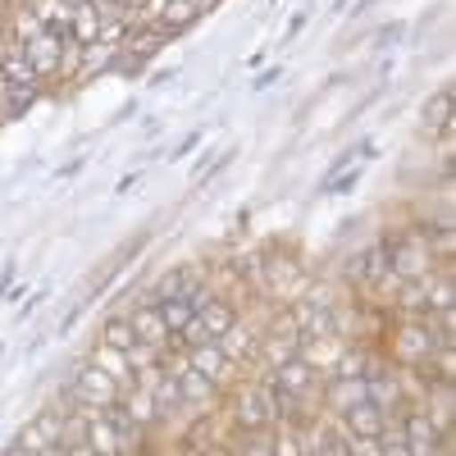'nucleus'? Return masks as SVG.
Returning a JSON list of instances; mask_svg holds the SVG:
<instances>
[{"instance_id":"f257e3e1","label":"nucleus","mask_w":456,"mask_h":456,"mask_svg":"<svg viewBox=\"0 0 456 456\" xmlns=\"http://www.w3.org/2000/svg\"><path fill=\"white\" fill-rule=\"evenodd\" d=\"M438 347V333L425 315H406L397 329H393V342H388V361L402 365V370H425L429 356Z\"/></svg>"},{"instance_id":"f03ea898","label":"nucleus","mask_w":456,"mask_h":456,"mask_svg":"<svg viewBox=\"0 0 456 456\" xmlns=\"http://www.w3.org/2000/svg\"><path fill=\"white\" fill-rule=\"evenodd\" d=\"M388 256H393V274L402 283L411 279H429L438 270V260L429 251V228H406L397 242H388Z\"/></svg>"},{"instance_id":"7ed1b4c3","label":"nucleus","mask_w":456,"mask_h":456,"mask_svg":"<svg viewBox=\"0 0 456 456\" xmlns=\"http://www.w3.org/2000/svg\"><path fill=\"white\" fill-rule=\"evenodd\" d=\"M64 397H69L73 406H87V411H110V406H119L124 388L114 384L105 370H96L92 361H83L78 370H73V384L64 388Z\"/></svg>"},{"instance_id":"20e7f679","label":"nucleus","mask_w":456,"mask_h":456,"mask_svg":"<svg viewBox=\"0 0 456 456\" xmlns=\"http://www.w3.org/2000/svg\"><path fill=\"white\" fill-rule=\"evenodd\" d=\"M301 329L292 324V311L288 315H279L270 329H260V342H256V361L265 365V370H274V365H283V361H292V356H301Z\"/></svg>"},{"instance_id":"39448f33","label":"nucleus","mask_w":456,"mask_h":456,"mask_svg":"<svg viewBox=\"0 0 456 456\" xmlns=\"http://www.w3.org/2000/svg\"><path fill=\"white\" fill-rule=\"evenodd\" d=\"M64 42H69V37H60V32H46V28L23 42V55H28L32 73H37L42 83H55V78H60V69H64Z\"/></svg>"},{"instance_id":"423d86ee","label":"nucleus","mask_w":456,"mask_h":456,"mask_svg":"<svg viewBox=\"0 0 456 456\" xmlns=\"http://www.w3.org/2000/svg\"><path fill=\"white\" fill-rule=\"evenodd\" d=\"M128 324H133L137 342H146V347H156V352H165V356H169V347H178V338L169 333V324H165L160 306H156L151 297H142L137 306L128 311Z\"/></svg>"},{"instance_id":"0eeeda50","label":"nucleus","mask_w":456,"mask_h":456,"mask_svg":"<svg viewBox=\"0 0 456 456\" xmlns=\"http://www.w3.org/2000/svg\"><path fill=\"white\" fill-rule=\"evenodd\" d=\"M228 420H233V429H238V434L274 429V420H270V411H265V402H260V388H256V384H247V388H238L233 397H228Z\"/></svg>"},{"instance_id":"6e6552de","label":"nucleus","mask_w":456,"mask_h":456,"mask_svg":"<svg viewBox=\"0 0 456 456\" xmlns=\"http://www.w3.org/2000/svg\"><path fill=\"white\" fill-rule=\"evenodd\" d=\"M420 411L429 415V425H434L443 438L456 434V384H452V379H429Z\"/></svg>"},{"instance_id":"1a4fd4ad","label":"nucleus","mask_w":456,"mask_h":456,"mask_svg":"<svg viewBox=\"0 0 456 456\" xmlns=\"http://www.w3.org/2000/svg\"><path fill=\"white\" fill-rule=\"evenodd\" d=\"M265 374H270L283 393H292L297 402H311V397L320 393V384H324L320 370H315V365H306L301 356H292V361H283V365H274V370H265Z\"/></svg>"},{"instance_id":"9d476101","label":"nucleus","mask_w":456,"mask_h":456,"mask_svg":"<svg viewBox=\"0 0 456 456\" xmlns=\"http://www.w3.org/2000/svg\"><path fill=\"white\" fill-rule=\"evenodd\" d=\"M388 425H393V415H384L374 402H356L352 411H342L338 420H333V429L342 438H379Z\"/></svg>"},{"instance_id":"9b49d317","label":"nucleus","mask_w":456,"mask_h":456,"mask_svg":"<svg viewBox=\"0 0 456 456\" xmlns=\"http://www.w3.org/2000/svg\"><path fill=\"white\" fill-rule=\"evenodd\" d=\"M183 361L192 365L197 374H206L210 384H228L233 379V361H228L224 352H219V342H197V347H183Z\"/></svg>"},{"instance_id":"f8f14e48","label":"nucleus","mask_w":456,"mask_h":456,"mask_svg":"<svg viewBox=\"0 0 456 456\" xmlns=\"http://www.w3.org/2000/svg\"><path fill=\"white\" fill-rule=\"evenodd\" d=\"M197 320H201V329H206V338L215 342V338H224L228 329H233V324H238V301H228V297H219V292H215V297L206 301V306L197 311Z\"/></svg>"},{"instance_id":"ddd939ff","label":"nucleus","mask_w":456,"mask_h":456,"mask_svg":"<svg viewBox=\"0 0 456 456\" xmlns=\"http://www.w3.org/2000/svg\"><path fill=\"white\" fill-rule=\"evenodd\" d=\"M219 342V352L228 356V361H233V365H247V356H256V342H260V329L256 324H233V329H228L224 338H215Z\"/></svg>"},{"instance_id":"4468645a","label":"nucleus","mask_w":456,"mask_h":456,"mask_svg":"<svg viewBox=\"0 0 456 456\" xmlns=\"http://www.w3.org/2000/svg\"><path fill=\"white\" fill-rule=\"evenodd\" d=\"M101 23H105V5L87 0V5H78V10H73V23H69V42L92 46L96 37H101Z\"/></svg>"},{"instance_id":"2eb2a0df","label":"nucleus","mask_w":456,"mask_h":456,"mask_svg":"<svg viewBox=\"0 0 456 456\" xmlns=\"http://www.w3.org/2000/svg\"><path fill=\"white\" fill-rule=\"evenodd\" d=\"M87 361H92L96 370H105V374H110V379H114V384H119V388H133V384H137V374H133L128 356H124V352H114V347H105V342H96Z\"/></svg>"},{"instance_id":"dca6fc26","label":"nucleus","mask_w":456,"mask_h":456,"mask_svg":"<svg viewBox=\"0 0 456 456\" xmlns=\"http://www.w3.org/2000/svg\"><path fill=\"white\" fill-rule=\"evenodd\" d=\"M119 406H124V415H128V420L137 425V429H151V425H156L160 420V406H156V397H151L146 388H124V397H119Z\"/></svg>"},{"instance_id":"f3484780","label":"nucleus","mask_w":456,"mask_h":456,"mask_svg":"<svg viewBox=\"0 0 456 456\" xmlns=\"http://www.w3.org/2000/svg\"><path fill=\"white\" fill-rule=\"evenodd\" d=\"M443 128H452V83L434 87V96L425 101V133L438 137Z\"/></svg>"},{"instance_id":"a211bd4d","label":"nucleus","mask_w":456,"mask_h":456,"mask_svg":"<svg viewBox=\"0 0 456 456\" xmlns=\"http://www.w3.org/2000/svg\"><path fill=\"white\" fill-rule=\"evenodd\" d=\"M114 60H119V46H105V42H92V46H83V55H78V73L73 78H96V73H105V69H114Z\"/></svg>"},{"instance_id":"6ab92c4d","label":"nucleus","mask_w":456,"mask_h":456,"mask_svg":"<svg viewBox=\"0 0 456 456\" xmlns=\"http://www.w3.org/2000/svg\"><path fill=\"white\" fill-rule=\"evenodd\" d=\"M201 19V10H197V0H169V5H165V14H160V32L165 37H178V32H187V28H192Z\"/></svg>"},{"instance_id":"aec40b11","label":"nucleus","mask_w":456,"mask_h":456,"mask_svg":"<svg viewBox=\"0 0 456 456\" xmlns=\"http://www.w3.org/2000/svg\"><path fill=\"white\" fill-rule=\"evenodd\" d=\"M270 456H306L301 425H274L270 429Z\"/></svg>"},{"instance_id":"412c9836","label":"nucleus","mask_w":456,"mask_h":456,"mask_svg":"<svg viewBox=\"0 0 456 456\" xmlns=\"http://www.w3.org/2000/svg\"><path fill=\"white\" fill-rule=\"evenodd\" d=\"M101 342H105V347H114V352H128L133 342H137V333H133L128 315H110V320L101 324Z\"/></svg>"},{"instance_id":"4be33fe9","label":"nucleus","mask_w":456,"mask_h":456,"mask_svg":"<svg viewBox=\"0 0 456 456\" xmlns=\"http://www.w3.org/2000/svg\"><path fill=\"white\" fill-rule=\"evenodd\" d=\"M160 306V315H165V324H169V333H183L187 324H192V315H197V306L187 297H169V301H156Z\"/></svg>"},{"instance_id":"5701e85b","label":"nucleus","mask_w":456,"mask_h":456,"mask_svg":"<svg viewBox=\"0 0 456 456\" xmlns=\"http://www.w3.org/2000/svg\"><path fill=\"white\" fill-rule=\"evenodd\" d=\"M429 251H434L438 265H452V256H456V233H452V224L429 228Z\"/></svg>"},{"instance_id":"b1692460","label":"nucleus","mask_w":456,"mask_h":456,"mask_svg":"<svg viewBox=\"0 0 456 456\" xmlns=\"http://www.w3.org/2000/svg\"><path fill=\"white\" fill-rule=\"evenodd\" d=\"M124 356H128L133 374H142V370H156V365H165V352H156V347H146V342H133V347H128Z\"/></svg>"},{"instance_id":"393cba45","label":"nucleus","mask_w":456,"mask_h":456,"mask_svg":"<svg viewBox=\"0 0 456 456\" xmlns=\"http://www.w3.org/2000/svg\"><path fill=\"white\" fill-rule=\"evenodd\" d=\"M342 447H347V456H384L379 438H342Z\"/></svg>"},{"instance_id":"a878e982","label":"nucleus","mask_w":456,"mask_h":456,"mask_svg":"<svg viewBox=\"0 0 456 456\" xmlns=\"http://www.w3.org/2000/svg\"><path fill=\"white\" fill-rule=\"evenodd\" d=\"M64 456H96V447H87L83 438H69L64 443Z\"/></svg>"},{"instance_id":"bb28decb","label":"nucleus","mask_w":456,"mask_h":456,"mask_svg":"<svg viewBox=\"0 0 456 456\" xmlns=\"http://www.w3.org/2000/svg\"><path fill=\"white\" fill-rule=\"evenodd\" d=\"M197 142H201V133H187V137H183V142L174 146V160H183V156H187V151H192Z\"/></svg>"},{"instance_id":"cd10ccee","label":"nucleus","mask_w":456,"mask_h":456,"mask_svg":"<svg viewBox=\"0 0 456 456\" xmlns=\"http://www.w3.org/2000/svg\"><path fill=\"white\" fill-rule=\"evenodd\" d=\"M279 73H283V69H270V73H260V78H256L251 87H256V92H265V87H274V83H279Z\"/></svg>"},{"instance_id":"c85d7f7f","label":"nucleus","mask_w":456,"mask_h":456,"mask_svg":"<svg viewBox=\"0 0 456 456\" xmlns=\"http://www.w3.org/2000/svg\"><path fill=\"white\" fill-rule=\"evenodd\" d=\"M301 28H306V14H297V19H292V23H288V32H283V42H292V37H297V32H301Z\"/></svg>"},{"instance_id":"c756f323","label":"nucleus","mask_w":456,"mask_h":456,"mask_svg":"<svg viewBox=\"0 0 456 456\" xmlns=\"http://www.w3.org/2000/svg\"><path fill=\"white\" fill-rule=\"evenodd\" d=\"M37 456H64V443H55V447H46V452H37Z\"/></svg>"},{"instance_id":"7c9ffc66","label":"nucleus","mask_w":456,"mask_h":456,"mask_svg":"<svg viewBox=\"0 0 456 456\" xmlns=\"http://www.w3.org/2000/svg\"><path fill=\"white\" fill-rule=\"evenodd\" d=\"M64 5H69V10H78V5H87V0H64Z\"/></svg>"},{"instance_id":"2f4dec72","label":"nucleus","mask_w":456,"mask_h":456,"mask_svg":"<svg viewBox=\"0 0 456 456\" xmlns=\"http://www.w3.org/2000/svg\"><path fill=\"white\" fill-rule=\"evenodd\" d=\"M5 456H28V452H19V447H10V452H5Z\"/></svg>"}]
</instances>
